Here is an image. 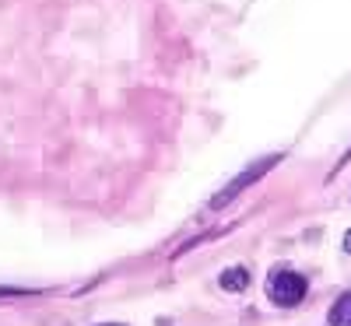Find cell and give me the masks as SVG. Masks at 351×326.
<instances>
[{
  "label": "cell",
  "instance_id": "obj_1",
  "mask_svg": "<svg viewBox=\"0 0 351 326\" xmlns=\"http://www.w3.org/2000/svg\"><path fill=\"white\" fill-rule=\"evenodd\" d=\"M306 277L295 274V271H274L267 277V294H271V302L281 305V309H291V305H299L306 299Z\"/></svg>",
  "mask_w": 351,
  "mask_h": 326
},
{
  "label": "cell",
  "instance_id": "obj_2",
  "mask_svg": "<svg viewBox=\"0 0 351 326\" xmlns=\"http://www.w3.org/2000/svg\"><path fill=\"white\" fill-rule=\"evenodd\" d=\"M274 165H278V155H271V158H260L256 165L243 168V172H239V179H232V183H228V186H225V190H221V193H218L215 200H211V207H215V211H218V207H225L228 200H236V197H239V193H243V190H246L250 183H256L260 175L267 172V168H274Z\"/></svg>",
  "mask_w": 351,
  "mask_h": 326
},
{
  "label": "cell",
  "instance_id": "obj_3",
  "mask_svg": "<svg viewBox=\"0 0 351 326\" xmlns=\"http://www.w3.org/2000/svg\"><path fill=\"white\" fill-rule=\"evenodd\" d=\"M327 326H351V291H348V294H341V299L334 302Z\"/></svg>",
  "mask_w": 351,
  "mask_h": 326
},
{
  "label": "cell",
  "instance_id": "obj_4",
  "mask_svg": "<svg viewBox=\"0 0 351 326\" xmlns=\"http://www.w3.org/2000/svg\"><path fill=\"white\" fill-rule=\"evenodd\" d=\"M246 281H250V274L243 271V266H236V271H225V274H221V288H228V291H243Z\"/></svg>",
  "mask_w": 351,
  "mask_h": 326
},
{
  "label": "cell",
  "instance_id": "obj_5",
  "mask_svg": "<svg viewBox=\"0 0 351 326\" xmlns=\"http://www.w3.org/2000/svg\"><path fill=\"white\" fill-rule=\"evenodd\" d=\"M344 249H348V253H351V231H348V239H344Z\"/></svg>",
  "mask_w": 351,
  "mask_h": 326
},
{
  "label": "cell",
  "instance_id": "obj_6",
  "mask_svg": "<svg viewBox=\"0 0 351 326\" xmlns=\"http://www.w3.org/2000/svg\"><path fill=\"white\" fill-rule=\"evenodd\" d=\"M348 162H351V151H348V155H344V162H341V165H348Z\"/></svg>",
  "mask_w": 351,
  "mask_h": 326
},
{
  "label": "cell",
  "instance_id": "obj_7",
  "mask_svg": "<svg viewBox=\"0 0 351 326\" xmlns=\"http://www.w3.org/2000/svg\"><path fill=\"white\" fill-rule=\"evenodd\" d=\"M106 326H112V323H106Z\"/></svg>",
  "mask_w": 351,
  "mask_h": 326
}]
</instances>
